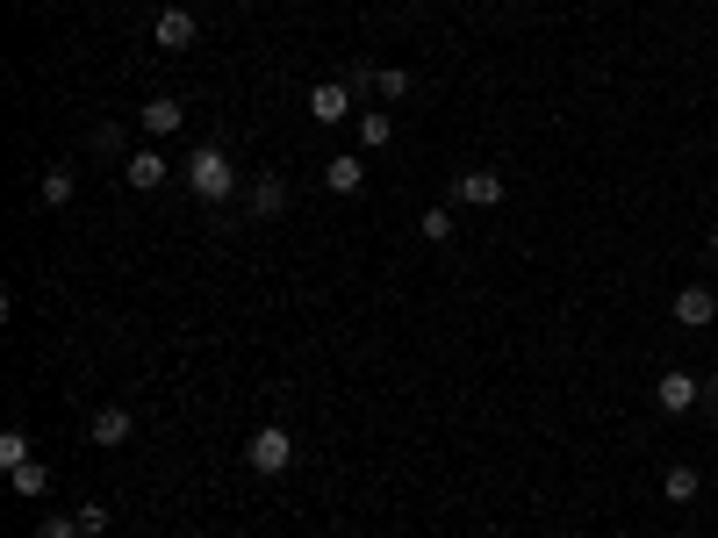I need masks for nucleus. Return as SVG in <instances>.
Masks as SVG:
<instances>
[{"label":"nucleus","mask_w":718,"mask_h":538,"mask_svg":"<svg viewBox=\"0 0 718 538\" xmlns=\"http://www.w3.org/2000/svg\"><path fill=\"white\" fill-rule=\"evenodd\" d=\"M697 488H705V474H697V467H682V459L661 474V496H668V503H697Z\"/></svg>","instance_id":"12"},{"label":"nucleus","mask_w":718,"mask_h":538,"mask_svg":"<svg viewBox=\"0 0 718 538\" xmlns=\"http://www.w3.org/2000/svg\"><path fill=\"white\" fill-rule=\"evenodd\" d=\"M718 316V295H711V287L705 281H690V287H676V323H682V331H705V323Z\"/></svg>","instance_id":"5"},{"label":"nucleus","mask_w":718,"mask_h":538,"mask_svg":"<svg viewBox=\"0 0 718 538\" xmlns=\"http://www.w3.org/2000/svg\"><path fill=\"white\" fill-rule=\"evenodd\" d=\"M287 459H295V438H287L281 424L252 430V445H244V467L252 474H287Z\"/></svg>","instance_id":"2"},{"label":"nucleus","mask_w":718,"mask_h":538,"mask_svg":"<svg viewBox=\"0 0 718 538\" xmlns=\"http://www.w3.org/2000/svg\"><path fill=\"white\" fill-rule=\"evenodd\" d=\"M711 258H718V230H711Z\"/></svg>","instance_id":"24"},{"label":"nucleus","mask_w":718,"mask_h":538,"mask_svg":"<svg viewBox=\"0 0 718 538\" xmlns=\"http://www.w3.org/2000/svg\"><path fill=\"white\" fill-rule=\"evenodd\" d=\"M281 209H287V180L281 173L252 180V215H281Z\"/></svg>","instance_id":"14"},{"label":"nucleus","mask_w":718,"mask_h":538,"mask_svg":"<svg viewBox=\"0 0 718 538\" xmlns=\"http://www.w3.org/2000/svg\"><path fill=\"white\" fill-rule=\"evenodd\" d=\"M94 151H101V159H130V136H122V122H101V130H94Z\"/></svg>","instance_id":"18"},{"label":"nucleus","mask_w":718,"mask_h":538,"mask_svg":"<svg viewBox=\"0 0 718 538\" xmlns=\"http://www.w3.org/2000/svg\"><path fill=\"white\" fill-rule=\"evenodd\" d=\"M136 122H144V130H151V136H173V130H180V122H188V108H180L173 94H151L144 108H136Z\"/></svg>","instance_id":"10"},{"label":"nucleus","mask_w":718,"mask_h":538,"mask_svg":"<svg viewBox=\"0 0 718 538\" xmlns=\"http://www.w3.org/2000/svg\"><path fill=\"white\" fill-rule=\"evenodd\" d=\"M705 403H711V417H718V380H711V388H705Z\"/></svg>","instance_id":"23"},{"label":"nucleus","mask_w":718,"mask_h":538,"mask_svg":"<svg viewBox=\"0 0 718 538\" xmlns=\"http://www.w3.org/2000/svg\"><path fill=\"white\" fill-rule=\"evenodd\" d=\"M324 187L331 194H360L366 187V159H331L324 165Z\"/></svg>","instance_id":"11"},{"label":"nucleus","mask_w":718,"mask_h":538,"mask_svg":"<svg viewBox=\"0 0 718 538\" xmlns=\"http://www.w3.org/2000/svg\"><path fill=\"white\" fill-rule=\"evenodd\" d=\"M151 37H159V51H188V43H194V14L188 8H159Z\"/></svg>","instance_id":"8"},{"label":"nucleus","mask_w":718,"mask_h":538,"mask_svg":"<svg viewBox=\"0 0 718 538\" xmlns=\"http://www.w3.org/2000/svg\"><path fill=\"white\" fill-rule=\"evenodd\" d=\"M654 403H661L668 417H682V409H697V403H705V380H690V374L676 366V374H661V380H654Z\"/></svg>","instance_id":"3"},{"label":"nucleus","mask_w":718,"mask_h":538,"mask_svg":"<svg viewBox=\"0 0 718 538\" xmlns=\"http://www.w3.org/2000/svg\"><path fill=\"white\" fill-rule=\"evenodd\" d=\"M22 459H37V453H29V430H22V424H8V430H0V467L14 474Z\"/></svg>","instance_id":"16"},{"label":"nucleus","mask_w":718,"mask_h":538,"mask_svg":"<svg viewBox=\"0 0 718 538\" xmlns=\"http://www.w3.org/2000/svg\"><path fill=\"white\" fill-rule=\"evenodd\" d=\"M37 538H87V531H80V517H43Z\"/></svg>","instance_id":"21"},{"label":"nucleus","mask_w":718,"mask_h":538,"mask_svg":"<svg viewBox=\"0 0 718 538\" xmlns=\"http://www.w3.org/2000/svg\"><path fill=\"white\" fill-rule=\"evenodd\" d=\"M80 531H87V538L109 531V503H87V510H80Z\"/></svg>","instance_id":"22"},{"label":"nucleus","mask_w":718,"mask_h":538,"mask_svg":"<svg viewBox=\"0 0 718 538\" xmlns=\"http://www.w3.org/2000/svg\"><path fill=\"white\" fill-rule=\"evenodd\" d=\"M130 430H136V417L122 403H109V409H94V424H87V438L94 445H130Z\"/></svg>","instance_id":"9"},{"label":"nucleus","mask_w":718,"mask_h":538,"mask_svg":"<svg viewBox=\"0 0 718 538\" xmlns=\"http://www.w3.org/2000/svg\"><path fill=\"white\" fill-rule=\"evenodd\" d=\"M374 94H381V101H403V94H409V72H403V65H381V72H374Z\"/></svg>","instance_id":"19"},{"label":"nucleus","mask_w":718,"mask_h":538,"mask_svg":"<svg viewBox=\"0 0 718 538\" xmlns=\"http://www.w3.org/2000/svg\"><path fill=\"white\" fill-rule=\"evenodd\" d=\"M8 488L14 496H51V467H43V459H22V467L8 474Z\"/></svg>","instance_id":"13"},{"label":"nucleus","mask_w":718,"mask_h":538,"mask_svg":"<svg viewBox=\"0 0 718 538\" xmlns=\"http://www.w3.org/2000/svg\"><path fill=\"white\" fill-rule=\"evenodd\" d=\"M417 230H424L432 244H446V237H453V209H424V215H417Z\"/></svg>","instance_id":"20"},{"label":"nucleus","mask_w":718,"mask_h":538,"mask_svg":"<svg viewBox=\"0 0 718 538\" xmlns=\"http://www.w3.org/2000/svg\"><path fill=\"white\" fill-rule=\"evenodd\" d=\"M461 202L467 209H503V173L496 165H467L461 173Z\"/></svg>","instance_id":"4"},{"label":"nucleus","mask_w":718,"mask_h":538,"mask_svg":"<svg viewBox=\"0 0 718 538\" xmlns=\"http://www.w3.org/2000/svg\"><path fill=\"white\" fill-rule=\"evenodd\" d=\"M72 194H80V173H72V165H51V173H43V209H65Z\"/></svg>","instance_id":"15"},{"label":"nucleus","mask_w":718,"mask_h":538,"mask_svg":"<svg viewBox=\"0 0 718 538\" xmlns=\"http://www.w3.org/2000/svg\"><path fill=\"white\" fill-rule=\"evenodd\" d=\"M165 173H173V165H165L159 151H130V159H122V180H130L136 194H159V187H165Z\"/></svg>","instance_id":"6"},{"label":"nucleus","mask_w":718,"mask_h":538,"mask_svg":"<svg viewBox=\"0 0 718 538\" xmlns=\"http://www.w3.org/2000/svg\"><path fill=\"white\" fill-rule=\"evenodd\" d=\"M310 115H316V122H345V115H353V87H345V80L310 87Z\"/></svg>","instance_id":"7"},{"label":"nucleus","mask_w":718,"mask_h":538,"mask_svg":"<svg viewBox=\"0 0 718 538\" xmlns=\"http://www.w3.org/2000/svg\"><path fill=\"white\" fill-rule=\"evenodd\" d=\"M188 187H194V202L223 209V202H231V194H237V165L223 159L216 144H202V151H194V159H188Z\"/></svg>","instance_id":"1"},{"label":"nucleus","mask_w":718,"mask_h":538,"mask_svg":"<svg viewBox=\"0 0 718 538\" xmlns=\"http://www.w3.org/2000/svg\"><path fill=\"white\" fill-rule=\"evenodd\" d=\"M360 144H366V151L388 144V108H366V115H360Z\"/></svg>","instance_id":"17"}]
</instances>
